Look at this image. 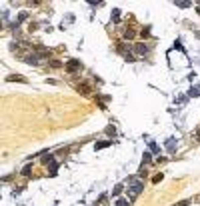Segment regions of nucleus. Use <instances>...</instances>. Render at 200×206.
I'll return each mask as SVG.
<instances>
[{
  "instance_id": "nucleus-1",
  "label": "nucleus",
  "mask_w": 200,
  "mask_h": 206,
  "mask_svg": "<svg viewBox=\"0 0 200 206\" xmlns=\"http://www.w3.org/2000/svg\"><path fill=\"white\" fill-rule=\"evenodd\" d=\"M128 182H130V198H136V196H138V194H140V192H142L144 184L140 182L138 178H130Z\"/></svg>"
},
{
  "instance_id": "nucleus-2",
  "label": "nucleus",
  "mask_w": 200,
  "mask_h": 206,
  "mask_svg": "<svg viewBox=\"0 0 200 206\" xmlns=\"http://www.w3.org/2000/svg\"><path fill=\"white\" fill-rule=\"evenodd\" d=\"M78 68H82V64L78 62V60H70V62L66 64V70H68V72H76Z\"/></svg>"
},
{
  "instance_id": "nucleus-3",
  "label": "nucleus",
  "mask_w": 200,
  "mask_h": 206,
  "mask_svg": "<svg viewBox=\"0 0 200 206\" xmlns=\"http://www.w3.org/2000/svg\"><path fill=\"white\" fill-rule=\"evenodd\" d=\"M6 80L8 82H26V78L20 76V74H10V76H6Z\"/></svg>"
},
{
  "instance_id": "nucleus-4",
  "label": "nucleus",
  "mask_w": 200,
  "mask_h": 206,
  "mask_svg": "<svg viewBox=\"0 0 200 206\" xmlns=\"http://www.w3.org/2000/svg\"><path fill=\"white\" fill-rule=\"evenodd\" d=\"M78 92H82V94H88V92H90V86H86V84H78Z\"/></svg>"
},
{
  "instance_id": "nucleus-5",
  "label": "nucleus",
  "mask_w": 200,
  "mask_h": 206,
  "mask_svg": "<svg viewBox=\"0 0 200 206\" xmlns=\"http://www.w3.org/2000/svg\"><path fill=\"white\" fill-rule=\"evenodd\" d=\"M134 50H136L138 54H146V46H144V44H136V48H134Z\"/></svg>"
},
{
  "instance_id": "nucleus-6",
  "label": "nucleus",
  "mask_w": 200,
  "mask_h": 206,
  "mask_svg": "<svg viewBox=\"0 0 200 206\" xmlns=\"http://www.w3.org/2000/svg\"><path fill=\"white\" fill-rule=\"evenodd\" d=\"M122 184H116V186H114V190H112V196H118V194H120V192H122Z\"/></svg>"
},
{
  "instance_id": "nucleus-7",
  "label": "nucleus",
  "mask_w": 200,
  "mask_h": 206,
  "mask_svg": "<svg viewBox=\"0 0 200 206\" xmlns=\"http://www.w3.org/2000/svg\"><path fill=\"white\" fill-rule=\"evenodd\" d=\"M176 4H178V6H180V8H186V6H190V4H192V2H186V0H178Z\"/></svg>"
},
{
  "instance_id": "nucleus-8",
  "label": "nucleus",
  "mask_w": 200,
  "mask_h": 206,
  "mask_svg": "<svg viewBox=\"0 0 200 206\" xmlns=\"http://www.w3.org/2000/svg\"><path fill=\"white\" fill-rule=\"evenodd\" d=\"M30 168H32V166H30V164H28V166H24V170H22V174H30Z\"/></svg>"
},
{
  "instance_id": "nucleus-9",
  "label": "nucleus",
  "mask_w": 200,
  "mask_h": 206,
  "mask_svg": "<svg viewBox=\"0 0 200 206\" xmlns=\"http://www.w3.org/2000/svg\"><path fill=\"white\" fill-rule=\"evenodd\" d=\"M190 94H192V96H198V94H200V88H194V90H190Z\"/></svg>"
},
{
  "instance_id": "nucleus-10",
  "label": "nucleus",
  "mask_w": 200,
  "mask_h": 206,
  "mask_svg": "<svg viewBox=\"0 0 200 206\" xmlns=\"http://www.w3.org/2000/svg\"><path fill=\"white\" fill-rule=\"evenodd\" d=\"M104 146H108V142H98L96 144V148H104Z\"/></svg>"
},
{
  "instance_id": "nucleus-11",
  "label": "nucleus",
  "mask_w": 200,
  "mask_h": 206,
  "mask_svg": "<svg viewBox=\"0 0 200 206\" xmlns=\"http://www.w3.org/2000/svg\"><path fill=\"white\" fill-rule=\"evenodd\" d=\"M116 206H128V202H126V200H118V204H116Z\"/></svg>"
},
{
  "instance_id": "nucleus-12",
  "label": "nucleus",
  "mask_w": 200,
  "mask_h": 206,
  "mask_svg": "<svg viewBox=\"0 0 200 206\" xmlns=\"http://www.w3.org/2000/svg\"><path fill=\"white\" fill-rule=\"evenodd\" d=\"M176 206H188V200H182V202H178Z\"/></svg>"
},
{
  "instance_id": "nucleus-13",
  "label": "nucleus",
  "mask_w": 200,
  "mask_h": 206,
  "mask_svg": "<svg viewBox=\"0 0 200 206\" xmlns=\"http://www.w3.org/2000/svg\"><path fill=\"white\" fill-rule=\"evenodd\" d=\"M198 202H200V196H198Z\"/></svg>"
}]
</instances>
